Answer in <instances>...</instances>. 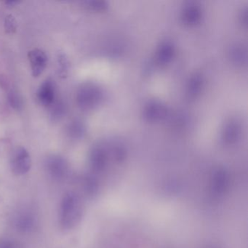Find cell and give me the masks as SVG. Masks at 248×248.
Wrapping results in <instances>:
<instances>
[{
  "label": "cell",
  "instance_id": "1",
  "mask_svg": "<svg viewBox=\"0 0 248 248\" xmlns=\"http://www.w3.org/2000/svg\"><path fill=\"white\" fill-rule=\"evenodd\" d=\"M82 213V202L76 193L64 194L59 205V221L63 229H71L79 222Z\"/></svg>",
  "mask_w": 248,
  "mask_h": 248
},
{
  "label": "cell",
  "instance_id": "2",
  "mask_svg": "<svg viewBox=\"0 0 248 248\" xmlns=\"http://www.w3.org/2000/svg\"><path fill=\"white\" fill-rule=\"evenodd\" d=\"M11 170L16 175L27 174L31 169V159L28 151L24 147L16 148L10 159Z\"/></svg>",
  "mask_w": 248,
  "mask_h": 248
},
{
  "label": "cell",
  "instance_id": "3",
  "mask_svg": "<svg viewBox=\"0 0 248 248\" xmlns=\"http://www.w3.org/2000/svg\"><path fill=\"white\" fill-rule=\"evenodd\" d=\"M46 168L48 175L53 179L62 181L67 178L69 166L63 158L52 156L46 160Z\"/></svg>",
  "mask_w": 248,
  "mask_h": 248
},
{
  "label": "cell",
  "instance_id": "4",
  "mask_svg": "<svg viewBox=\"0 0 248 248\" xmlns=\"http://www.w3.org/2000/svg\"><path fill=\"white\" fill-rule=\"evenodd\" d=\"M37 225V216L30 210L19 212L14 218V226L21 233H30L36 229Z\"/></svg>",
  "mask_w": 248,
  "mask_h": 248
},
{
  "label": "cell",
  "instance_id": "5",
  "mask_svg": "<svg viewBox=\"0 0 248 248\" xmlns=\"http://www.w3.org/2000/svg\"><path fill=\"white\" fill-rule=\"evenodd\" d=\"M28 58L31 64L33 77L38 78L47 67L48 63L47 55L43 50L35 48L29 51Z\"/></svg>",
  "mask_w": 248,
  "mask_h": 248
},
{
  "label": "cell",
  "instance_id": "6",
  "mask_svg": "<svg viewBox=\"0 0 248 248\" xmlns=\"http://www.w3.org/2000/svg\"><path fill=\"white\" fill-rule=\"evenodd\" d=\"M37 99L45 107L52 105L56 97V85L52 79H46L43 82L37 93Z\"/></svg>",
  "mask_w": 248,
  "mask_h": 248
},
{
  "label": "cell",
  "instance_id": "7",
  "mask_svg": "<svg viewBox=\"0 0 248 248\" xmlns=\"http://www.w3.org/2000/svg\"><path fill=\"white\" fill-rule=\"evenodd\" d=\"M8 101H9L10 105L12 108L16 110H21L22 108L23 103L21 97L18 95V93L15 91H11L8 93Z\"/></svg>",
  "mask_w": 248,
  "mask_h": 248
},
{
  "label": "cell",
  "instance_id": "8",
  "mask_svg": "<svg viewBox=\"0 0 248 248\" xmlns=\"http://www.w3.org/2000/svg\"><path fill=\"white\" fill-rule=\"evenodd\" d=\"M4 27H5V32L8 34H14L16 31L18 25L14 16L8 15L5 17Z\"/></svg>",
  "mask_w": 248,
  "mask_h": 248
},
{
  "label": "cell",
  "instance_id": "9",
  "mask_svg": "<svg viewBox=\"0 0 248 248\" xmlns=\"http://www.w3.org/2000/svg\"><path fill=\"white\" fill-rule=\"evenodd\" d=\"M59 75L62 78H65L67 76L68 69H69V63L67 58L65 55L61 54L59 56Z\"/></svg>",
  "mask_w": 248,
  "mask_h": 248
},
{
  "label": "cell",
  "instance_id": "10",
  "mask_svg": "<svg viewBox=\"0 0 248 248\" xmlns=\"http://www.w3.org/2000/svg\"><path fill=\"white\" fill-rule=\"evenodd\" d=\"M65 111L66 108H65L64 104L60 102L57 103L53 108L52 117L55 120H59L61 117H63V114H65Z\"/></svg>",
  "mask_w": 248,
  "mask_h": 248
},
{
  "label": "cell",
  "instance_id": "11",
  "mask_svg": "<svg viewBox=\"0 0 248 248\" xmlns=\"http://www.w3.org/2000/svg\"><path fill=\"white\" fill-rule=\"evenodd\" d=\"M0 248H20V246L16 241L4 238L0 239Z\"/></svg>",
  "mask_w": 248,
  "mask_h": 248
},
{
  "label": "cell",
  "instance_id": "12",
  "mask_svg": "<svg viewBox=\"0 0 248 248\" xmlns=\"http://www.w3.org/2000/svg\"><path fill=\"white\" fill-rule=\"evenodd\" d=\"M19 2H18V1H16V0H14V1H12V0H9V1H6V2H5V4H6L7 5H8V6L12 7L15 6L16 5L19 3Z\"/></svg>",
  "mask_w": 248,
  "mask_h": 248
}]
</instances>
